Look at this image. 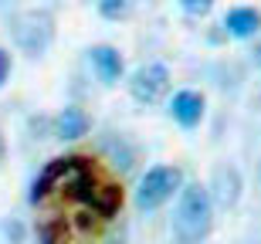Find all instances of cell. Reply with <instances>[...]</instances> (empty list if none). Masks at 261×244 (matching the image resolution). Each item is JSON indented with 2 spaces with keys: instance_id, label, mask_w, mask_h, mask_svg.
Masks as SVG:
<instances>
[{
  "instance_id": "6",
  "label": "cell",
  "mask_w": 261,
  "mask_h": 244,
  "mask_svg": "<svg viewBox=\"0 0 261 244\" xmlns=\"http://www.w3.org/2000/svg\"><path fill=\"white\" fill-rule=\"evenodd\" d=\"M211 200L224 210H231L238 200H241V173L234 170L231 163H224L214 170V180H211Z\"/></svg>"
},
{
  "instance_id": "10",
  "label": "cell",
  "mask_w": 261,
  "mask_h": 244,
  "mask_svg": "<svg viewBox=\"0 0 261 244\" xmlns=\"http://www.w3.org/2000/svg\"><path fill=\"white\" fill-rule=\"evenodd\" d=\"M85 132H88V116L82 112V109L68 105L58 116V136L61 139H82Z\"/></svg>"
},
{
  "instance_id": "12",
  "label": "cell",
  "mask_w": 261,
  "mask_h": 244,
  "mask_svg": "<svg viewBox=\"0 0 261 244\" xmlns=\"http://www.w3.org/2000/svg\"><path fill=\"white\" fill-rule=\"evenodd\" d=\"M106 153L109 156H112V163L119 166V170H129V166H133V149L126 146V143H122V139H106Z\"/></svg>"
},
{
  "instance_id": "11",
  "label": "cell",
  "mask_w": 261,
  "mask_h": 244,
  "mask_svg": "<svg viewBox=\"0 0 261 244\" xmlns=\"http://www.w3.org/2000/svg\"><path fill=\"white\" fill-rule=\"evenodd\" d=\"M136 10V0H98V14L106 20H122Z\"/></svg>"
},
{
  "instance_id": "15",
  "label": "cell",
  "mask_w": 261,
  "mask_h": 244,
  "mask_svg": "<svg viewBox=\"0 0 261 244\" xmlns=\"http://www.w3.org/2000/svg\"><path fill=\"white\" fill-rule=\"evenodd\" d=\"M254 61H258V65H261V44H258V48H254Z\"/></svg>"
},
{
  "instance_id": "4",
  "label": "cell",
  "mask_w": 261,
  "mask_h": 244,
  "mask_svg": "<svg viewBox=\"0 0 261 244\" xmlns=\"http://www.w3.org/2000/svg\"><path fill=\"white\" fill-rule=\"evenodd\" d=\"M180 186H184V173H180L176 166H153V170L143 176L139 190H136V204H139V210H156V207H163Z\"/></svg>"
},
{
  "instance_id": "14",
  "label": "cell",
  "mask_w": 261,
  "mask_h": 244,
  "mask_svg": "<svg viewBox=\"0 0 261 244\" xmlns=\"http://www.w3.org/2000/svg\"><path fill=\"white\" fill-rule=\"evenodd\" d=\"M7 75H10V55L4 48H0V85L7 82Z\"/></svg>"
},
{
  "instance_id": "3",
  "label": "cell",
  "mask_w": 261,
  "mask_h": 244,
  "mask_svg": "<svg viewBox=\"0 0 261 244\" xmlns=\"http://www.w3.org/2000/svg\"><path fill=\"white\" fill-rule=\"evenodd\" d=\"M10 34L20 51H28L31 58H41L55 41V17L48 10H24L10 20Z\"/></svg>"
},
{
  "instance_id": "7",
  "label": "cell",
  "mask_w": 261,
  "mask_h": 244,
  "mask_svg": "<svg viewBox=\"0 0 261 244\" xmlns=\"http://www.w3.org/2000/svg\"><path fill=\"white\" fill-rule=\"evenodd\" d=\"M170 116L184 129H194L203 119V95L200 92H176L173 102H170Z\"/></svg>"
},
{
  "instance_id": "2",
  "label": "cell",
  "mask_w": 261,
  "mask_h": 244,
  "mask_svg": "<svg viewBox=\"0 0 261 244\" xmlns=\"http://www.w3.org/2000/svg\"><path fill=\"white\" fill-rule=\"evenodd\" d=\"M214 227L211 190L200 183H187L180 190V204L173 210V237L180 244H200Z\"/></svg>"
},
{
  "instance_id": "5",
  "label": "cell",
  "mask_w": 261,
  "mask_h": 244,
  "mask_svg": "<svg viewBox=\"0 0 261 244\" xmlns=\"http://www.w3.org/2000/svg\"><path fill=\"white\" fill-rule=\"evenodd\" d=\"M166 88H170V71L166 65H146L133 75L129 82V92H133L136 102H143V105H153L160 98L166 95Z\"/></svg>"
},
{
  "instance_id": "17",
  "label": "cell",
  "mask_w": 261,
  "mask_h": 244,
  "mask_svg": "<svg viewBox=\"0 0 261 244\" xmlns=\"http://www.w3.org/2000/svg\"><path fill=\"white\" fill-rule=\"evenodd\" d=\"M0 4H4V0H0Z\"/></svg>"
},
{
  "instance_id": "1",
  "label": "cell",
  "mask_w": 261,
  "mask_h": 244,
  "mask_svg": "<svg viewBox=\"0 0 261 244\" xmlns=\"http://www.w3.org/2000/svg\"><path fill=\"white\" fill-rule=\"evenodd\" d=\"M31 204L51 210V217H61L68 210L65 224V244H68L71 234H85L95 221H112L122 207V190L88 156H58L34 180Z\"/></svg>"
},
{
  "instance_id": "8",
  "label": "cell",
  "mask_w": 261,
  "mask_h": 244,
  "mask_svg": "<svg viewBox=\"0 0 261 244\" xmlns=\"http://www.w3.org/2000/svg\"><path fill=\"white\" fill-rule=\"evenodd\" d=\"M224 28L231 31L234 38H254L261 31V10L254 7H234L227 17H224Z\"/></svg>"
},
{
  "instance_id": "13",
  "label": "cell",
  "mask_w": 261,
  "mask_h": 244,
  "mask_svg": "<svg viewBox=\"0 0 261 244\" xmlns=\"http://www.w3.org/2000/svg\"><path fill=\"white\" fill-rule=\"evenodd\" d=\"M180 4H184V7L190 10V14H207L214 0H180Z\"/></svg>"
},
{
  "instance_id": "9",
  "label": "cell",
  "mask_w": 261,
  "mask_h": 244,
  "mask_svg": "<svg viewBox=\"0 0 261 244\" xmlns=\"http://www.w3.org/2000/svg\"><path fill=\"white\" fill-rule=\"evenodd\" d=\"M88 55H92V65H95L98 78L109 82V85H112V82H119V75H122V55H119L116 48L98 44V48H92Z\"/></svg>"
},
{
  "instance_id": "16",
  "label": "cell",
  "mask_w": 261,
  "mask_h": 244,
  "mask_svg": "<svg viewBox=\"0 0 261 244\" xmlns=\"http://www.w3.org/2000/svg\"><path fill=\"white\" fill-rule=\"evenodd\" d=\"M4 153H7V146H4V136H0V159H4Z\"/></svg>"
}]
</instances>
